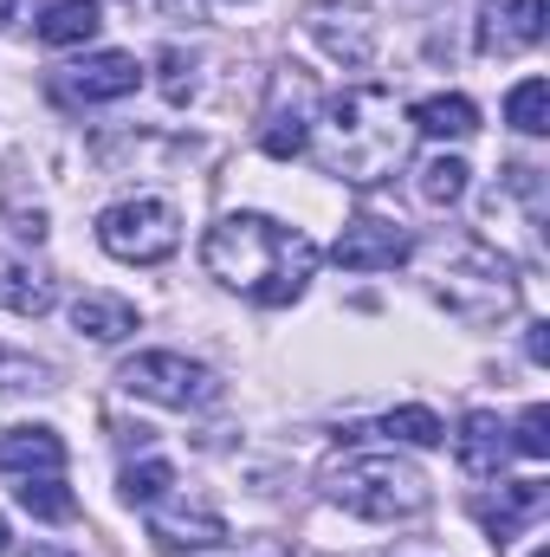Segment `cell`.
Here are the masks:
<instances>
[{
	"label": "cell",
	"instance_id": "1",
	"mask_svg": "<svg viewBox=\"0 0 550 557\" xmlns=\"http://www.w3.org/2000/svg\"><path fill=\"white\" fill-rule=\"evenodd\" d=\"M409 143H414V131H409V111L396 104V91L350 85V91L324 98L304 156L330 182H343V188H376V182H389L409 162Z\"/></svg>",
	"mask_w": 550,
	"mask_h": 557
},
{
	"label": "cell",
	"instance_id": "2",
	"mask_svg": "<svg viewBox=\"0 0 550 557\" xmlns=\"http://www.w3.org/2000/svg\"><path fill=\"white\" fill-rule=\"evenodd\" d=\"M201 267L221 278L227 292H247L253 305H291L317 273V240L285 227L273 214H221L201 240Z\"/></svg>",
	"mask_w": 550,
	"mask_h": 557
},
{
	"label": "cell",
	"instance_id": "3",
	"mask_svg": "<svg viewBox=\"0 0 550 557\" xmlns=\"http://www.w3.org/2000/svg\"><path fill=\"white\" fill-rule=\"evenodd\" d=\"M324 499L370 525H402V519L427 512V480H421V467L396 460V454H343L324 467Z\"/></svg>",
	"mask_w": 550,
	"mask_h": 557
},
{
	"label": "cell",
	"instance_id": "4",
	"mask_svg": "<svg viewBox=\"0 0 550 557\" xmlns=\"http://www.w3.org/2000/svg\"><path fill=\"white\" fill-rule=\"evenodd\" d=\"M518 273H512V260L505 253H492L486 240H466V247H453L447 260H440V273H434V298L453 311V318H466V324H499V318H512L518 311Z\"/></svg>",
	"mask_w": 550,
	"mask_h": 557
},
{
	"label": "cell",
	"instance_id": "5",
	"mask_svg": "<svg viewBox=\"0 0 550 557\" xmlns=\"http://www.w3.org/2000/svg\"><path fill=\"white\" fill-rule=\"evenodd\" d=\"M98 247L124 267H162L182 247V214L162 195H130L98 214Z\"/></svg>",
	"mask_w": 550,
	"mask_h": 557
},
{
	"label": "cell",
	"instance_id": "6",
	"mask_svg": "<svg viewBox=\"0 0 550 557\" xmlns=\"http://www.w3.org/2000/svg\"><path fill=\"white\" fill-rule=\"evenodd\" d=\"M117 389L142 396V403H162V409H214L221 403V376L182 350H137L117 363Z\"/></svg>",
	"mask_w": 550,
	"mask_h": 557
},
{
	"label": "cell",
	"instance_id": "7",
	"mask_svg": "<svg viewBox=\"0 0 550 557\" xmlns=\"http://www.w3.org/2000/svg\"><path fill=\"white\" fill-rule=\"evenodd\" d=\"M330 260H337L343 273H396L402 260H414V234L402 227V221L357 214V221H343V234H337Z\"/></svg>",
	"mask_w": 550,
	"mask_h": 557
},
{
	"label": "cell",
	"instance_id": "8",
	"mask_svg": "<svg viewBox=\"0 0 550 557\" xmlns=\"http://www.w3.org/2000/svg\"><path fill=\"white\" fill-rule=\"evenodd\" d=\"M137 85H142L137 52H91V59H78V65H65L52 78V98L59 104H117Z\"/></svg>",
	"mask_w": 550,
	"mask_h": 557
},
{
	"label": "cell",
	"instance_id": "9",
	"mask_svg": "<svg viewBox=\"0 0 550 557\" xmlns=\"http://www.w3.org/2000/svg\"><path fill=\"white\" fill-rule=\"evenodd\" d=\"M550 0H486L479 20H473V46L479 59H518L545 39Z\"/></svg>",
	"mask_w": 550,
	"mask_h": 557
},
{
	"label": "cell",
	"instance_id": "10",
	"mask_svg": "<svg viewBox=\"0 0 550 557\" xmlns=\"http://www.w3.org/2000/svg\"><path fill=\"white\" fill-rule=\"evenodd\" d=\"M142 512H149V545L155 552H214V545H227V519L214 506H188V499L162 493Z\"/></svg>",
	"mask_w": 550,
	"mask_h": 557
},
{
	"label": "cell",
	"instance_id": "11",
	"mask_svg": "<svg viewBox=\"0 0 550 557\" xmlns=\"http://www.w3.org/2000/svg\"><path fill=\"white\" fill-rule=\"evenodd\" d=\"M311 39H317L337 65H350V72H363V65L376 59V20H370L363 7H343V0L311 7Z\"/></svg>",
	"mask_w": 550,
	"mask_h": 557
},
{
	"label": "cell",
	"instance_id": "12",
	"mask_svg": "<svg viewBox=\"0 0 550 557\" xmlns=\"http://www.w3.org/2000/svg\"><path fill=\"white\" fill-rule=\"evenodd\" d=\"M453 454H460V467H466L473 480H499L505 460H512V428L492 416V409H473V416H460Z\"/></svg>",
	"mask_w": 550,
	"mask_h": 557
},
{
	"label": "cell",
	"instance_id": "13",
	"mask_svg": "<svg viewBox=\"0 0 550 557\" xmlns=\"http://www.w3.org/2000/svg\"><path fill=\"white\" fill-rule=\"evenodd\" d=\"M545 506H550L545 480H505L499 499H479V525L492 532V545H505V539H518L525 525H538Z\"/></svg>",
	"mask_w": 550,
	"mask_h": 557
},
{
	"label": "cell",
	"instance_id": "14",
	"mask_svg": "<svg viewBox=\"0 0 550 557\" xmlns=\"http://www.w3.org/2000/svg\"><path fill=\"white\" fill-rule=\"evenodd\" d=\"M0 473H20V480H33V473H65V441H59V428H46V421L7 428V434H0Z\"/></svg>",
	"mask_w": 550,
	"mask_h": 557
},
{
	"label": "cell",
	"instance_id": "15",
	"mask_svg": "<svg viewBox=\"0 0 550 557\" xmlns=\"http://www.w3.org/2000/svg\"><path fill=\"white\" fill-rule=\"evenodd\" d=\"M59 305V285L46 267H33V260H20V253H0V311H13V318H46Z\"/></svg>",
	"mask_w": 550,
	"mask_h": 557
},
{
	"label": "cell",
	"instance_id": "16",
	"mask_svg": "<svg viewBox=\"0 0 550 557\" xmlns=\"http://www.w3.org/2000/svg\"><path fill=\"white\" fill-rule=\"evenodd\" d=\"M409 131L414 137H434V143H466L479 131V104L460 98V91H434V98L409 104Z\"/></svg>",
	"mask_w": 550,
	"mask_h": 557
},
{
	"label": "cell",
	"instance_id": "17",
	"mask_svg": "<svg viewBox=\"0 0 550 557\" xmlns=\"http://www.w3.org/2000/svg\"><path fill=\"white\" fill-rule=\"evenodd\" d=\"M137 324H142L137 305L117 298V292H85V298H72V331L91 337V344H124Z\"/></svg>",
	"mask_w": 550,
	"mask_h": 557
},
{
	"label": "cell",
	"instance_id": "18",
	"mask_svg": "<svg viewBox=\"0 0 550 557\" xmlns=\"http://www.w3.org/2000/svg\"><path fill=\"white\" fill-rule=\"evenodd\" d=\"M98 26H104L98 0H52L39 13V39L46 46H85V39H98Z\"/></svg>",
	"mask_w": 550,
	"mask_h": 557
},
{
	"label": "cell",
	"instance_id": "19",
	"mask_svg": "<svg viewBox=\"0 0 550 557\" xmlns=\"http://www.w3.org/2000/svg\"><path fill=\"white\" fill-rule=\"evenodd\" d=\"M13 499H20V512H33V519H46V525H59V519L78 512V499H72V486H65L59 473H33V480H20Z\"/></svg>",
	"mask_w": 550,
	"mask_h": 557
},
{
	"label": "cell",
	"instance_id": "20",
	"mask_svg": "<svg viewBox=\"0 0 550 557\" xmlns=\"http://www.w3.org/2000/svg\"><path fill=\"white\" fill-rule=\"evenodd\" d=\"M466 175H473V169H466L460 156H447V149H440V156H427V162H421L414 188H421V201H427V208H453V201L466 195Z\"/></svg>",
	"mask_w": 550,
	"mask_h": 557
},
{
	"label": "cell",
	"instance_id": "21",
	"mask_svg": "<svg viewBox=\"0 0 550 557\" xmlns=\"http://www.w3.org/2000/svg\"><path fill=\"white\" fill-rule=\"evenodd\" d=\"M505 124H512L518 137H545L550 131V85L545 78H518V85L505 91Z\"/></svg>",
	"mask_w": 550,
	"mask_h": 557
},
{
	"label": "cell",
	"instance_id": "22",
	"mask_svg": "<svg viewBox=\"0 0 550 557\" xmlns=\"http://www.w3.org/2000/svg\"><path fill=\"white\" fill-rule=\"evenodd\" d=\"M304 143H311V117H304L298 104H278L273 117H266V131H260V149H266L273 162H291V156H304Z\"/></svg>",
	"mask_w": 550,
	"mask_h": 557
},
{
	"label": "cell",
	"instance_id": "23",
	"mask_svg": "<svg viewBox=\"0 0 550 557\" xmlns=\"http://www.w3.org/2000/svg\"><path fill=\"white\" fill-rule=\"evenodd\" d=\"M383 434L389 441H409V447H440L447 441V421L434 416V409H421V403H402V409L383 416Z\"/></svg>",
	"mask_w": 550,
	"mask_h": 557
},
{
	"label": "cell",
	"instance_id": "24",
	"mask_svg": "<svg viewBox=\"0 0 550 557\" xmlns=\"http://www.w3.org/2000/svg\"><path fill=\"white\" fill-rule=\"evenodd\" d=\"M168 486H175V467H168V460H137V467H124V480H117L124 506H155Z\"/></svg>",
	"mask_w": 550,
	"mask_h": 557
},
{
	"label": "cell",
	"instance_id": "25",
	"mask_svg": "<svg viewBox=\"0 0 550 557\" xmlns=\"http://www.w3.org/2000/svg\"><path fill=\"white\" fill-rule=\"evenodd\" d=\"M0 389H52V363L0 344Z\"/></svg>",
	"mask_w": 550,
	"mask_h": 557
},
{
	"label": "cell",
	"instance_id": "26",
	"mask_svg": "<svg viewBox=\"0 0 550 557\" xmlns=\"http://www.w3.org/2000/svg\"><path fill=\"white\" fill-rule=\"evenodd\" d=\"M512 454H532V460L550 454V409L545 403H532V409L518 416V428H512Z\"/></svg>",
	"mask_w": 550,
	"mask_h": 557
},
{
	"label": "cell",
	"instance_id": "27",
	"mask_svg": "<svg viewBox=\"0 0 550 557\" xmlns=\"http://www.w3.org/2000/svg\"><path fill=\"white\" fill-rule=\"evenodd\" d=\"M162 98L168 104H188L195 98V59L188 52H162Z\"/></svg>",
	"mask_w": 550,
	"mask_h": 557
},
{
	"label": "cell",
	"instance_id": "28",
	"mask_svg": "<svg viewBox=\"0 0 550 557\" xmlns=\"http://www.w3.org/2000/svg\"><path fill=\"white\" fill-rule=\"evenodd\" d=\"M7 221H13V234H20V240H46V208H13Z\"/></svg>",
	"mask_w": 550,
	"mask_h": 557
},
{
	"label": "cell",
	"instance_id": "29",
	"mask_svg": "<svg viewBox=\"0 0 550 557\" xmlns=\"http://www.w3.org/2000/svg\"><path fill=\"white\" fill-rule=\"evenodd\" d=\"M525 357H532V363H550V324H532V331H525Z\"/></svg>",
	"mask_w": 550,
	"mask_h": 557
},
{
	"label": "cell",
	"instance_id": "30",
	"mask_svg": "<svg viewBox=\"0 0 550 557\" xmlns=\"http://www.w3.org/2000/svg\"><path fill=\"white\" fill-rule=\"evenodd\" d=\"M26 557H72V552H59V545H33Z\"/></svg>",
	"mask_w": 550,
	"mask_h": 557
},
{
	"label": "cell",
	"instance_id": "31",
	"mask_svg": "<svg viewBox=\"0 0 550 557\" xmlns=\"http://www.w3.org/2000/svg\"><path fill=\"white\" fill-rule=\"evenodd\" d=\"M0 557H7V519H0Z\"/></svg>",
	"mask_w": 550,
	"mask_h": 557
},
{
	"label": "cell",
	"instance_id": "32",
	"mask_svg": "<svg viewBox=\"0 0 550 557\" xmlns=\"http://www.w3.org/2000/svg\"><path fill=\"white\" fill-rule=\"evenodd\" d=\"M532 557H550V552H545V545H538V552H532Z\"/></svg>",
	"mask_w": 550,
	"mask_h": 557
}]
</instances>
